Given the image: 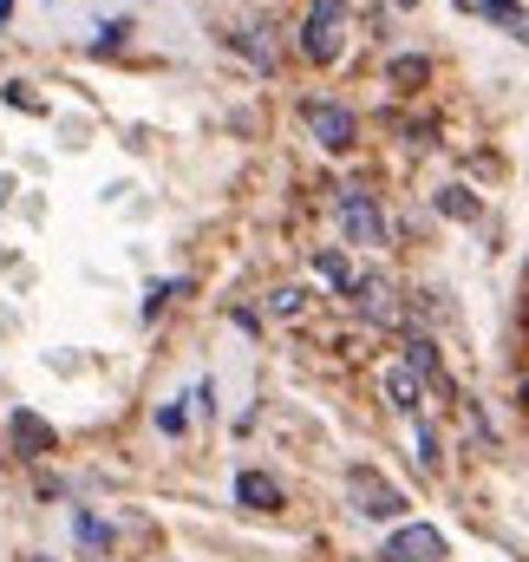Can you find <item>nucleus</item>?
Segmentation results:
<instances>
[{
	"mask_svg": "<svg viewBox=\"0 0 529 562\" xmlns=\"http://www.w3.org/2000/svg\"><path fill=\"white\" fill-rule=\"evenodd\" d=\"M347 40H353V7L347 0H314L307 7V26H301V53L314 66H334L347 53Z\"/></svg>",
	"mask_w": 529,
	"mask_h": 562,
	"instance_id": "nucleus-1",
	"label": "nucleus"
},
{
	"mask_svg": "<svg viewBox=\"0 0 529 562\" xmlns=\"http://www.w3.org/2000/svg\"><path fill=\"white\" fill-rule=\"evenodd\" d=\"M517 40H524V46H529V20H524V26H517Z\"/></svg>",
	"mask_w": 529,
	"mask_h": 562,
	"instance_id": "nucleus-19",
	"label": "nucleus"
},
{
	"mask_svg": "<svg viewBox=\"0 0 529 562\" xmlns=\"http://www.w3.org/2000/svg\"><path fill=\"white\" fill-rule=\"evenodd\" d=\"M72 530H79V543H86V550H105V543H112V537H105V524H99L92 510H79V517H72Z\"/></svg>",
	"mask_w": 529,
	"mask_h": 562,
	"instance_id": "nucleus-14",
	"label": "nucleus"
},
{
	"mask_svg": "<svg viewBox=\"0 0 529 562\" xmlns=\"http://www.w3.org/2000/svg\"><path fill=\"white\" fill-rule=\"evenodd\" d=\"M405 347H412V373H425V380H438V347H431L425 334H412Z\"/></svg>",
	"mask_w": 529,
	"mask_h": 562,
	"instance_id": "nucleus-12",
	"label": "nucleus"
},
{
	"mask_svg": "<svg viewBox=\"0 0 529 562\" xmlns=\"http://www.w3.org/2000/svg\"><path fill=\"white\" fill-rule=\"evenodd\" d=\"M347 497L360 504V517H380V524L405 510L398 484H386V477H380V471H367V464H353V471H347Z\"/></svg>",
	"mask_w": 529,
	"mask_h": 562,
	"instance_id": "nucleus-3",
	"label": "nucleus"
},
{
	"mask_svg": "<svg viewBox=\"0 0 529 562\" xmlns=\"http://www.w3.org/2000/svg\"><path fill=\"white\" fill-rule=\"evenodd\" d=\"M236 497H243L249 510H281V484H274L268 471H243V477H236Z\"/></svg>",
	"mask_w": 529,
	"mask_h": 562,
	"instance_id": "nucleus-8",
	"label": "nucleus"
},
{
	"mask_svg": "<svg viewBox=\"0 0 529 562\" xmlns=\"http://www.w3.org/2000/svg\"><path fill=\"white\" fill-rule=\"evenodd\" d=\"M380 557H386V562H438V557H444V537H438L431 524H398Z\"/></svg>",
	"mask_w": 529,
	"mask_h": 562,
	"instance_id": "nucleus-5",
	"label": "nucleus"
},
{
	"mask_svg": "<svg viewBox=\"0 0 529 562\" xmlns=\"http://www.w3.org/2000/svg\"><path fill=\"white\" fill-rule=\"evenodd\" d=\"M268 307H274V314H301V307H307V294H301V288H274V294H268Z\"/></svg>",
	"mask_w": 529,
	"mask_h": 562,
	"instance_id": "nucleus-15",
	"label": "nucleus"
},
{
	"mask_svg": "<svg viewBox=\"0 0 529 562\" xmlns=\"http://www.w3.org/2000/svg\"><path fill=\"white\" fill-rule=\"evenodd\" d=\"M477 13H484V20H497V26H510V33H517V26H524V20H529V13H524V7H517V0H484Z\"/></svg>",
	"mask_w": 529,
	"mask_h": 562,
	"instance_id": "nucleus-13",
	"label": "nucleus"
},
{
	"mask_svg": "<svg viewBox=\"0 0 529 562\" xmlns=\"http://www.w3.org/2000/svg\"><path fill=\"white\" fill-rule=\"evenodd\" d=\"M398 7H412V0H398Z\"/></svg>",
	"mask_w": 529,
	"mask_h": 562,
	"instance_id": "nucleus-22",
	"label": "nucleus"
},
{
	"mask_svg": "<svg viewBox=\"0 0 529 562\" xmlns=\"http://www.w3.org/2000/svg\"><path fill=\"white\" fill-rule=\"evenodd\" d=\"M334 210H340V229L353 236V243H386V210L373 203V190H340L334 196Z\"/></svg>",
	"mask_w": 529,
	"mask_h": 562,
	"instance_id": "nucleus-2",
	"label": "nucleus"
},
{
	"mask_svg": "<svg viewBox=\"0 0 529 562\" xmlns=\"http://www.w3.org/2000/svg\"><path fill=\"white\" fill-rule=\"evenodd\" d=\"M7 431H13V451H20V458H46V451H53V425L40 419V413H13Z\"/></svg>",
	"mask_w": 529,
	"mask_h": 562,
	"instance_id": "nucleus-6",
	"label": "nucleus"
},
{
	"mask_svg": "<svg viewBox=\"0 0 529 562\" xmlns=\"http://www.w3.org/2000/svg\"><path fill=\"white\" fill-rule=\"evenodd\" d=\"M7 13H13V0H0V20H7Z\"/></svg>",
	"mask_w": 529,
	"mask_h": 562,
	"instance_id": "nucleus-20",
	"label": "nucleus"
},
{
	"mask_svg": "<svg viewBox=\"0 0 529 562\" xmlns=\"http://www.w3.org/2000/svg\"><path fill=\"white\" fill-rule=\"evenodd\" d=\"M301 119H307V132L327 144V150H347V144H353V112H347V105H334V99H307V105H301Z\"/></svg>",
	"mask_w": 529,
	"mask_h": 562,
	"instance_id": "nucleus-4",
	"label": "nucleus"
},
{
	"mask_svg": "<svg viewBox=\"0 0 529 562\" xmlns=\"http://www.w3.org/2000/svg\"><path fill=\"white\" fill-rule=\"evenodd\" d=\"M524 406H529V373H524Z\"/></svg>",
	"mask_w": 529,
	"mask_h": 562,
	"instance_id": "nucleus-21",
	"label": "nucleus"
},
{
	"mask_svg": "<svg viewBox=\"0 0 529 562\" xmlns=\"http://www.w3.org/2000/svg\"><path fill=\"white\" fill-rule=\"evenodd\" d=\"M314 269H320V276L334 281V288H340V294H347V288H353V269H347V256H334V249H320V256H314Z\"/></svg>",
	"mask_w": 529,
	"mask_h": 562,
	"instance_id": "nucleus-11",
	"label": "nucleus"
},
{
	"mask_svg": "<svg viewBox=\"0 0 529 562\" xmlns=\"http://www.w3.org/2000/svg\"><path fill=\"white\" fill-rule=\"evenodd\" d=\"M438 210H444V216H458V223H477V196H471V190H458V183H451V190H438Z\"/></svg>",
	"mask_w": 529,
	"mask_h": 562,
	"instance_id": "nucleus-10",
	"label": "nucleus"
},
{
	"mask_svg": "<svg viewBox=\"0 0 529 562\" xmlns=\"http://www.w3.org/2000/svg\"><path fill=\"white\" fill-rule=\"evenodd\" d=\"M425 72H431V66H425V59H393V86H418V79H425Z\"/></svg>",
	"mask_w": 529,
	"mask_h": 562,
	"instance_id": "nucleus-16",
	"label": "nucleus"
},
{
	"mask_svg": "<svg viewBox=\"0 0 529 562\" xmlns=\"http://www.w3.org/2000/svg\"><path fill=\"white\" fill-rule=\"evenodd\" d=\"M157 431H183V406H164L157 413Z\"/></svg>",
	"mask_w": 529,
	"mask_h": 562,
	"instance_id": "nucleus-18",
	"label": "nucleus"
},
{
	"mask_svg": "<svg viewBox=\"0 0 529 562\" xmlns=\"http://www.w3.org/2000/svg\"><path fill=\"white\" fill-rule=\"evenodd\" d=\"M386 400H393L405 419H418V373L412 367H386Z\"/></svg>",
	"mask_w": 529,
	"mask_h": 562,
	"instance_id": "nucleus-9",
	"label": "nucleus"
},
{
	"mask_svg": "<svg viewBox=\"0 0 529 562\" xmlns=\"http://www.w3.org/2000/svg\"><path fill=\"white\" fill-rule=\"evenodd\" d=\"M353 307L367 314V321H398V301L386 281H353Z\"/></svg>",
	"mask_w": 529,
	"mask_h": 562,
	"instance_id": "nucleus-7",
	"label": "nucleus"
},
{
	"mask_svg": "<svg viewBox=\"0 0 529 562\" xmlns=\"http://www.w3.org/2000/svg\"><path fill=\"white\" fill-rule=\"evenodd\" d=\"M125 33H132V26H125V20H112V26H105V33H99V53H112V46H119V40H125Z\"/></svg>",
	"mask_w": 529,
	"mask_h": 562,
	"instance_id": "nucleus-17",
	"label": "nucleus"
}]
</instances>
